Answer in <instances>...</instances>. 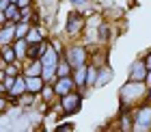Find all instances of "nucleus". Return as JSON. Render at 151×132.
Returning a JSON list of instances; mask_svg holds the SVG:
<instances>
[{"mask_svg": "<svg viewBox=\"0 0 151 132\" xmlns=\"http://www.w3.org/2000/svg\"><path fill=\"white\" fill-rule=\"evenodd\" d=\"M26 89H28V91H41V89H43V78H41V76H28V78H26Z\"/></svg>", "mask_w": 151, "mask_h": 132, "instance_id": "39448f33", "label": "nucleus"}, {"mask_svg": "<svg viewBox=\"0 0 151 132\" xmlns=\"http://www.w3.org/2000/svg\"><path fill=\"white\" fill-rule=\"evenodd\" d=\"M28 2H30V0H17V4H19V7H24V4H28Z\"/></svg>", "mask_w": 151, "mask_h": 132, "instance_id": "4be33fe9", "label": "nucleus"}, {"mask_svg": "<svg viewBox=\"0 0 151 132\" xmlns=\"http://www.w3.org/2000/svg\"><path fill=\"white\" fill-rule=\"evenodd\" d=\"M4 15L9 17V20H11V17H19V15H17V7H15V4H9V7H6V11H4Z\"/></svg>", "mask_w": 151, "mask_h": 132, "instance_id": "dca6fc26", "label": "nucleus"}, {"mask_svg": "<svg viewBox=\"0 0 151 132\" xmlns=\"http://www.w3.org/2000/svg\"><path fill=\"white\" fill-rule=\"evenodd\" d=\"M145 65H147V69H151V54L147 57V61H145Z\"/></svg>", "mask_w": 151, "mask_h": 132, "instance_id": "412c9836", "label": "nucleus"}, {"mask_svg": "<svg viewBox=\"0 0 151 132\" xmlns=\"http://www.w3.org/2000/svg\"><path fill=\"white\" fill-rule=\"evenodd\" d=\"M63 108H65L67 115L76 113V110L80 108V95H65L63 98Z\"/></svg>", "mask_w": 151, "mask_h": 132, "instance_id": "20e7f679", "label": "nucleus"}, {"mask_svg": "<svg viewBox=\"0 0 151 132\" xmlns=\"http://www.w3.org/2000/svg\"><path fill=\"white\" fill-rule=\"evenodd\" d=\"M69 65H73V67L84 65V48L82 46H73L69 50Z\"/></svg>", "mask_w": 151, "mask_h": 132, "instance_id": "7ed1b4c3", "label": "nucleus"}, {"mask_svg": "<svg viewBox=\"0 0 151 132\" xmlns=\"http://www.w3.org/2000/svg\"><path fill=\"white\" fill-rule=\"evenodd\" d=\"M13 35H15V26H4L0 30V44H9Z\"/></svg>", "mask_w": 151, "mask_h": 132, "instance_id": "1a4fd4ad", "label": "nucleus"}, {"mask_svg": "<svg viewBox=\"0 0 151 132\" xmlns=\"http://www.w3.org/2000/svg\"><path fill=\"white\" fill-rule=\"evenodd\" d=\"M149 95H151V93H149Z\"/></svg>", "mask_w": 151, "mask_h": 132, "instance_id": "cd10ccee", "label": "nucleus"}, {"mask_svg": "<svg viewBox=\"0 0 151 132\" xmlns=\"http://www.w3.org/2000/svg\"><path fill=\"white\" fill-rule=\"evenodd\" d=\"M13 82H15V78H11V76H4L2 87H4V89H11V87H13Z\"/></svg>", "mask_w": 151, "mask_h": 132, "instance_id": "a211bd4d", "label": "nucleus"}, {"mask_svg": "<svg viewBox=\"0 0 151 132\" xmlns=\"http://www.w3.org/2000/svg\"><path fill=\"white\" fill-rule=\"evenodd\" d=\"M26 35H28V24H26V22L24 24H17L15 26V37L19 39V37H26Z\"/></svg>", "mask_w": 151, "mask_h": 132, "instance_id": "4468645a", "label": "nucleus"}, {"mask_svg": "<svg viewBox=\"0 0 151 132\" xmlns=\"http://www.w3.org/2000/svg\"><path fill=\"white\" fill-rule=\"evenodd\" d=\"M2 59L4 61H15L17 54H15V50H11V48H4V50H2Z\"/></svg>", "mask_w": 151, "mask_h": 132, "instance_id": "2eb2a0df", "label": "nucleus"}, {"mask_svg": "<svg viewBox=\"0 0 151 132\" xmlns=\"http://www.w3.org/2000/svg\"><path fill=\"white\" fill-rule=\"evenodd\" d=\"M4 76H6V72H0V85H2V80H4Z\"/></svg>", "mask_w": 151, "mask_h": 132, "instance_id": "5701e85b", "label": "nucleus"}, {"mask_svg": "<svg viewBox=\"0 0 151 132\" xmlns=\"http://www.w3.org/2000/svg\"><path fill=\"white\" fill-rule=\"evenodd\" d=\"M145 82H147V85H151V69H149V76H147V80H145Z\"/></svg>", "mask_w": 151, "mask_h": 132, "instance_id": "393cba45", "label": "nucleus"}, {"mask_svg": "<svg viewBox=\"0 0 151 132\" xmlns=\"http://www.w3.org/2000/svg\"><path fill=\"white\" fill-rule=\"evenodd\" d=\"M32 39H41V33H39L37 28H32L30 35H28V41H32Z\"/></svg>", "mask_w": 151, "mask_h": 132, "instance_id": "aec40b11", "label": "nucleus"}, {"mask_svg": "<svg viewBox=\"0 0 151 132\" xmlns=\"http://www.w3.org/2000/svg\"><path fill=\"white\" fill-rule=\"evenodd\" d=\"M86 82H88V85H95V80H97V72H95V69L91 67V69H86Z\"/></svg>", "mask_w": 151, "mask_h": 132, "instance_id": "f3484780", "label": "nucleus"}, {"mask_svg": "<svg viewBox=\"0 0 151 132\" xmlns=\"http://www.w3.org/2000/svg\"><path fill=\"white\" fill-rule=\"evenodd\" d=\"M86 78V67L84 65H78V72H76V82H78V85H84V80Z\"/></svg>", "mask_w": 151, "mask_h": 132, "instance_id": "ddd939ff", "label": "nucleus"}, {"mask_svg": "<svg viewBox=\"0 0 151 132\" xmlns=\"http://www.w3.org/2000/svg\"><path fill=\"white\" fill-rule=\"evenodd\" d=\"M4 106H6V102H4V100H2V98H0V110H2V108H4Z\"/></svg>", "mask_w": 151, "mask_h": 132, "instance_id": "b1692460", "label": "nucleus"}, {"mask_svg": "<svg viewBox=\"0 0 151 132\" xmlns=\"http://www.w3.org/2000/svg\"><path fill=\"white\" fill-rule=\"evenodd\" d=\"M110 78H112V72H110V69H104V72H101V74L97 76V80H95V85H97V87H101V85H106V82L110 80Z\"/></svg>", "mask_w": 151, "mask_h": 132, "instance_id": "f8f14e48", "label": "nucleus"}, {"mask_svg": "<svg viewBox=\"0 0 151 132\" xmlns=\"http://www.w3.org/2000/svg\"><path fill=\"white\" fill-rule=\"evenodd\" d=\"M11 2H17V0H11Z\"/></svg>", "mask_w": 151, "mask_h": 132, "instance_id": "bb28decb", "label": "nucleus"}, {"mask_svg": "<svg viewBox=\"0 0 151 132\" xmlns=\"http://www.w3.org/2000/svg\"><path fill=\"white\" fill-rule=\"evenodd\" d=\"M80 26H82V15H80V13H71V15H69V22H67V33L80 30Z\"/></svg>", "mask_w": 151, "mask_h": 132, "instance_id": "0eeeda50", "label": "nucleus"}, {"mask_svg": "<svg viewBox=\"0 0 151 132\" xmlns=\"http://www.w3.org/2000/svg\"><path fill=\"white\" fill-rule=\"evenodd\" d=\"M26 46H28V39H26V37H19V41L15 44V54H17V59L26 54V50H28Z\"/></svg>", "mask_w": 151, "mask_h": 132, "instance_id": "9b49d317", "label": "nucleus"}, {"mask_svg": "<svg viewBox=\"0 0 151 132\" xmlns=\"http://www.w3.org/2000/svg\"><path fill=\"white\" fill-rule=\"evenodd\" d=\"M149 126H151V106H142L136 113V130H142Z\"/></svg>", "mask_w": 151, "mask_h": 132, "instance_id": "f257e3e1", "label": "nucleus"}, {"mask_svg": "<svg viewBox=\"0 0 151 132\" xmlns=\"http://www.w3.org/2000/svg\"><path fill=\"white\" fill-rule=\"evenodd\" d=\"M24 89H26V80L24 78H15V82H13V87H11V95L15 98V95L24 93Z\"/></svg>", "mask_w": 151, "mask_h": 132, "instance_id": "9d476101", "label": "nucleus"}, {"mask_svg": "<svg viewBox=\"0 0 151 132\" xmlns=\"http://www.w3.org/2000/svg\"><path fill=\"white\" fill-rule=\"evenodd\" d=\"M71 85H73V80L69 78V76H63V78H60V80L56 82V87H54V89H56V93L65 95V93H67V91L71 89Z\"/></svg>", "mask_w": 151, "mask_h": 132, "instance_id": "6e6552de", "label": "nucleus"}, {"mask_svg": "<svg viewBox=\"0 0 151 132\" xmlns=\"http://www.w3.org/2000/svg\"><path fill=\"white\" fill-rule=\"evenodd\" d=\"M73 4H82V2H86V0H71Z\"/></svg>", "mask_w": 151, "mask_h": 132, "instance_id": "a878e982", "label": "nucleus"}, {"mask_svg": "<svg viewBox=\"0 0 151 132\" xmlns=\"http://www.w3.org/2000/svg\"><path fill=\"white\" fill-rule=\"evenodd\" d=\"M41 65H43V69H56L58 57H56V50H54V48H50V50L43 52V57H41Z\"/></svg>", "mask_w": 151, "mask_h": 132, "instance_id": "f03ea898", "label": "nucleus"}, {"mask_svg": "<svg viewBox=\"0 0 151 132\" xmlns=\"http://www.w3.org/2000/svg\"><path fill=\"white\" fill-rule=\"evenodd\" d=\"M56 67H58V65H56ZM67 72H69V65H67V63H60L58 74H60V76H67Z\"/></svg>", "mask_w": 151, "mask_h": 132, "instance_id": "6ab92c4d", "label": "nucleus"}, {"mask_svg": "<svg viewBox=\"0 0 151 132\" xmlns=\"http://www.w3.org/2000/svg\"><path fill=\"white\" fill-rule=\"evenodd\" d=\"M145 72H147V65L145 63H134V67H132V78H129V80L142 82V80H145Z\"/></svg>", "mask_w": 151, "mask_h": 132, "instance_id": "423d86ee", "label": "nucleus"}]
</instances>
